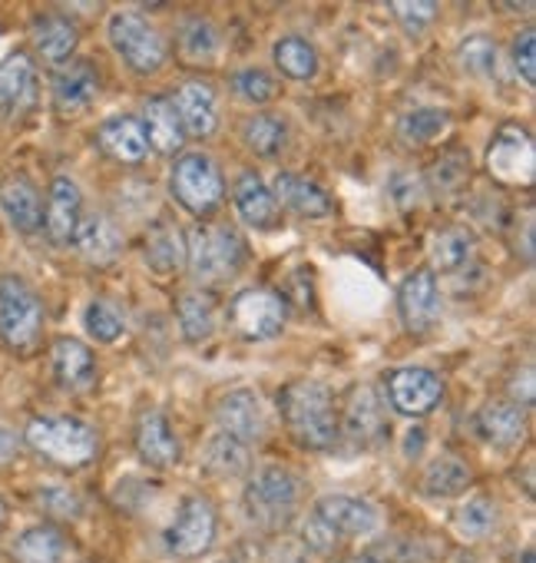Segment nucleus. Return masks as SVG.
<instances>
[{
  "mask_svg": "<svg viewBox=\"0 0 536 563\" xmlns=\"http://www.w3.org/2000/svg\"><path fill=\"white\" fill-rule=\"evenodd\" d=\"M245 143L261 156V159H276L286 143H289V130L282 120L268 117V113H258L245 123Z\"/></svg>",
  "mask_w": 536,
  "mask_h": 563,
  "instance_id": "473e14b6",
  "label": "nucleus"
},
{
  "mask_svg": "<svg viewBox=\"0 0 536 563\" xmlns=\"http://www.w3.org/2000/svg\"><path fill=\"white\" fill-rule=\"evenodd\" d=\"M276 64L292 80H312L319 74V54L302 37H282L276 44Z\"/></svg>",
  "mask_w": 536,
  "mask_h": 563,
  "instance_id": "72a5a7b5",
  "label": "nucleus"
},
{
  "mask_svg": "<svg viewBox=\"0 0 536 563\" xmlns=\"http://www.w3.org/2000/svg\"><path fill=\"white\" fill-rule=\"evenodd\" d=\"M496 523V510L487 497H470L454 510V527L464 540H480L493 530Z\"/></svg>",
  "mask_w": 536,
  "mask_h": 563,
  "instance_id": "4c0bfd02",
  "label": "nucleus"
},
{
  "mask_svg": "<svg viewBox=\"0 0 536 563\" xmlns=\"http://www.w3.org/2000/svg\"><path fill=\"white\" fill-rule=\"evenodd\" d=\"M470 484V467L460 461V457H440L427 467V477H424V490L431 497H457L464 494Z\"/></svg>",
  "mask_w": 536,
  "mask_h": 563,
  "instance_id": "f704fd0d",
  "label": "nucleus"
},
{
  "mask_svg": "<svg viewBox=\"0 0 536 563\" xmlns=\"http://www.w3.org/2000/svg\"><path fill=\"white\" fill-rule=\"evenodd\" d=\"M74 242H77V249L93 265H107L120 252V232H116V225L107 216H87V219H80Z\"/></svg>",
  "mask_w": 536,
  "mask_h": 563,
  "instance_id": "a878e982",
  "label": "nucleus"
},
{
  "mask_svg": "<svg viewBox=\"0 0 536 563\" xmlns=\"http://www.w3.org/2000/svg\"><path fill=\"white\" fill-rule=\"evenodd\" d=\"M136 448H139L143 461H149L153 467H172L182 457L179 441H176L166 415H159V411H153V415H146L139 421V428H136Z\"/></svg>",
  "mask_w": 536,
  "mask_h": 563,
  "instance_id": "4be33fe9",
  "label": "nucleus"
},
{
  "mask_svg": "<svg viewBox=\"0 0 536 563\" xmlns=\"http://www.w3.org/2000/svg\"><path fill=\"white\" fill-rule=\"evenodd\" d=\"M41 504H44L47 510L60 514V517H74V514L80 510L77 497H74L70 490H64V487H47V490L41 494Z\"/></svg>",
  "mask_w": 536,
  "mask_h": 563,
  "instance_id": "8fccbe9b",
  "label": "nucleus"
},
{
  "mask_svg": "<svg viewBox=\"0 0 536 563\" xmlns=\"http://www.w3.org/2000/svg\"><path fill=\"white\" fill-rule=\"evenodd\" d=\"M100 146H103V153H110L113 159H120V163H143L146 159V150H149V143H146V133H143V123L139 120H133V117H113V120H107L103 126H100Z\"/></svg>",
  "mask_w": 536,
  "mask_h": 563,
  "instance_id": "412c9836",
  "label": "nucleus"
},
{
  "mask_svg": "<svg viewBox=\"0 0 536 563\" xmlns=\"http://www.w3.org/2000/svg\"><path fill=\"white\" fill-rule=\"evenodd\" d=\"M345 563H375L371 556H351V560H345Z\"/></svg>",
  "mask_w": 536,
  "mask_h": 563,
  "instance_id": "603ef678",
  "label": "nucleus"
},
{
  "mask_svg": "<svg viewBox=\"0 0 536 563\" xmlns=\"http://www.w3.org/2000/svg\"><path fill=\"white\" fill-rule=\"evenodd\" d=\"M44 309L27 282L18 275L0 278V335L11 349H31L41 339Z\"/></svg>",
  "mask_w": 536,
  "mask_h": 563,
  "instance_id": "20e7f679",
  "label": "nucleus"
},
{
  "mask_svg": "<svg viewBox=\"0 0 536 563\" xmlns=\"http://www.w3.org/2000/svg\"><path fill=\"white\" fill-rule=\"evenodd\" d=\"M179 329L186 342H205L215 329V306L202 292H186L179 299Z\"/></svg>",
  "mask_w": 536,
  "mask_h": 563,
  "instance_id": "2f4dec72",
  "label": "nucleus"
},
{
  "mask_svg": "<svg viewBox=\"0 0 536 563\" xmlns=\"http://www.w3.org/2000/svg\"><path fill=\"white\" fill-rule=\"evenodd\" d=\"M447 126H450V117H447L444 110L421 107V110H411V113L401 120V136L411 140V143H431V140H437Z\"/></svg>",
  "mask_w": 536,
  "mask_h": 563,
  "instance_id": "a19ab883",
  "label": "nucleus"
},
{
  "mask_svg": "<svg viewBox=\"0 0 536 563\" xmlns=\"http://www.w3.org/2000/svg\"><path fill=\"white\" fill-rule=\"evenodd\" d=\"M315 514L335 530V533H348V537H361L378 530L381 523V510L371 500L361 497H348V494H325L315 507Z\"/></svg>",
  "mask_w": 536,
  "mask_h": 563,
  "instance_id": "ddd939ff",
  "label": "nucleus"
},
{
  "mask_svg": "<svg viewBox=\"0 0 536 563\" xmlns=\"http://www.w3.org/2000/svg\"><path fill=\"white\" fill-rule=\"evenodd\" d=\"M487 169L493 173L496 183H506V186H529V183H533V173H536L529 133H526L523 126H503V130L496 133V140L490 143Z\"/></svg>",
  "mask_w": 536,
  "mask_h": 563,
  "instance_id": "6e6552de",
  "label": "nucleus"
},
{
  "mask_svg": "<svg viewBox=\"0 0 536 563\" xmlns=\"http://www.w3.org/2000/svg\"><path fill=\"white\" fill-rule=\"evenodd\" d=\"M457 60L470 77H480V80L496 77V44L483 34L467 37L457 51Z\"/></svg>",
  "mask_w": 536,
  "mask_h": 563,
  "instance_id": "58836bf2",
  "label": "nucleus"
},
{
  "mask_svg": "<svg viewBox=\"0 0 536 563\" xmlns=\"http://www.w3.org/2000/svg\"><path fill=\"white\" fill-rule=\"evenodd\" d=\"M235 90H238L248 103H265L268 97L276 93V84H272V77L261 74V70H242V74L235 77Z\"/></svg>",
  "mask_w": 536,
  "mask_h": 563,
  "instance_id": "49530a36",
  "label": "nucleus"
},
{
  "mask_svg": "<svg viewBox=\"0 0 536 563\" xmlns=\"http://www.w3.org/2000/svg\"><path fill=\"white\" fill-rule=\"evenodd\" d=\"M477 434L493 448H513L523 438V411L510 401H490L473 418Z\"/></svg>",
  "mask_w": 536,
  "mask_h": 563,
  "instance_id": "5701e85b",
  "label": "nucleus"
},
{
  "mask_svg": "<svg viewBox=\"0 0 536 563\" xmlns=\"http://www.w3.org/2000/svg\"><path fill=\"white\" fill-rule=\"evenodd\" d=\"M0 206H4L8 219L21 229V232H37L44 225V202L41 192L27 183V179H8L0 186Z\"/></svg>",
  "mask_w": 536,
  "mask_h": 563,
  "instance_id": "b1692460",
  "label": "nucleus"
},
{
  "mask_svg": "<svg viewBox=\"0 0 536 563\" xmlns=\"http://www.w3.org/2000/svg\"><path fill=\"white\" fill-rule=\"evenodd\" d=\"M87 332L97 339V342H116L120 335H123V319H120V312L113 309V306H107V302H93L90 309H87Z\"/></svg>",
  "mask_w": 536,
  "mask_h": 563,
  "instance_id": "79ce46f5",
  "label": "nucleus"
},
{
  "mask_svg": "<svg viewBox=\"0 0 536 563\" xmlns=\"http://www.w3.org/2000/svg\"><path fill=\"white\" fill-rule=\"evenodd\" d=\"M27 444L57 464H87L97 454V434L77 418H37L27 424Z\"/></svg>",
  "mask_w": 536,
  "mask_h": 563,
  "instance_id": "7ed1b4c3",
  "label": "nucleus"
},
{
  "mask_svg": "<svg viewBox=\"0 0 536 563\" xmlns=\"http://www.w3.org/2000/svg\"><path fill=\"white\" fill-rule=\"evenodd\" d=\"M279 209H292L299 216H309V219H322L332 212V199L325 189H319L312 179L305 176H295V173H279L276 176V189H272Z\"/></svg>",
  "mask_w": 536,
  "mask_h": 563,
  "instance_id": "a211bd4d",
  "label": "nucleus"
},
{
  "mask_svg": "<svg viewBox=\"0 0 536 563\" xmlns=\"http://www.w3.org/2000/svg\"><path fill=\"white\" fill-rule=\"evenodd\" d=\"M97 70L90 64H70L54 80V103L60 113H80L97 97Z\"/></svg>",
  "mask_w": 536,
  "mask_h": 563,
  "instance_id": "393cba45",
  "label": "nucleus"
},
{
  "mask_svg": "<svg viewBox=\"0 0 536 563\" xmlns=\"http://www.w3.org/2000/svg\"><path fill=\"white\" fill-rule=\"evenodd\" d=\"M513 64L523 77V84H536V34L533 27H526L516 41H513Z\"/></svg>",
  "mask_w": 536,
  "mask_h": 563,
  "instance_id": "c03bdc74",
  "label": "nucleus"
},
{
  "mask_svg": "<svg viewBox=\"0 0 536 563\" xmlns=\"http://www.w3.org/2000/svg\"><path fill=\"white\" fill-rule=\"evenodd\" d=\"M176 117L186 130V136H212L219 126V107H215V93L209 84L202 80H189L179 87L176 100Z\"/></svg>",
  "mask_w": 536,
  "mask_h": 563,
  "instance_id": "2eb2a0df",
  "label": "nucleus"
},
{
  "mask_svg": "<svg viewBox=\"0 0 536 563\" xmlns=\"http://www.w3.org/2000/svg\"><path fill=\"white\" fill-rule=\"evenodd\" d=\"M215 421L222 428V434L235 438V441H258L265 434V408L258 401L255 391L248 388H238L232 395H225L219 401V411H215Z\"/></svg>",
  "mask_w": 536,
  "mask_h": 563,
  "instance_id": "4468645a",
  "label": "nucleus"
},
{
  "mask_svg": "<svg viewBox=\"0 0 536 563\" xmlns=\"http://www.w3.org/2000/svg\"><path fill=\"white\" fill-rule=\"evenodd\" d=\"M391 11L401 18V24H404L411 34H421V31L434 21L437 4H427V0H414V4H391Z\"/></svg>",
  "mask_w": 536,
  "mask_h": 563,
  "instance_id": "de8ad7c7",
  "label": "nucleus"
},
{
  "mask_svg": "<svg viewBox=\"0 0 536 563\" xmlns=\"http://www.w3.org/2000/svg\"><path fill=\"white\" fill-rule=\"evenodd\" d=\"M388 398L401 415L421 418L444 398V385L431 368H398L388 378Z\"/></svg>",
  "mask_w": 536,
  "mask_h": 563,
  "instance_id": "9b49d317",
  "label": "nucleus"
},
{
  "mask_svg": "<svg viewBox=\"0 0 536 563\" xmlns=\"http://www.w3.org/2000/svg\"><path fill=\"white\" fill-rule=\"evenodd\" d=\"M222 563H228V560H222Z\"/></svg>",
  "mask_w": 536,
  "mask_h": 563,
  "instance_id": "5fc2aeb1",
  "label": "nucleus"
},
{
  "mask_svg": "<svg viewBox=\"0 0 536 563\" xmlns=\"http://www.w3.org/2000/svg\"><path fill=\"white\" fill-rule=\"evenodd\" d=\"M186 255L196 282L202 286H215V282L228 278L242 265V242L232 229L222 225H199L186 239Z\"/></svg>",
  "mask_w": 536,
  "mask_h": 563,
  "instance_id": "f03ea898",
  "label": "nucleus"
},
{
  "mask_svg": "<svg viewBox=\"0 0 536 563\" xmlns=\"http://www.w3.org/2000/svg\"><path fill=\"white\" fill-rule=\"evenodd\" d=\"M467 176H470V159H467L464 153H447V156L434 166V186L444 189V192L457 189Z\"/></svg>",
  "mask_w": 536,
  "mask_h": 563,
  "instance_id": "37998d69",
  "label": "nucleus"
},
{
  "mask_svg": "<svg viewBox=\"0 0 536 563\" xmlns=\"http://www.w3.org/2000/svg\"><path fill=\"white\" fill-rule=\"evenodd\" d=\"M172 196L182 202V209L205 216L222 199V176L219 166L202 153H186L172 169Z\"/></svg>",
  "mask_w": 536,
  "mask_h": 563,
  "instance_id": "0eeeda50",
  "label": "nucleus"
},
{
  "mask_svg": "<svg viewBox=\"0 0 536 563\" xmlns=\"http://www.w3.org/2000/svg\"><path fill=\"white\" fill-rule=\"evenodd\" d=\"M202 464L219 474V477H235V474H245L248 471V451L242 441L228 438V434H212L205 441V451H202Z\"/></svg>",
  "mask_w": 536,
  "mask_h": 563,
  "instance_id": "c756f323",
  "label": "nucleus"
},
{
  "mask_svg": "<svg viewBox=\"0 0 536 563\" xmlns=\"http://www.w3.org/2000/svg\"><path fill=\"white\" fill-rule=\"evenodd\" d=\"M299 500V484L282 467H265L258 471L245 487V510L261 527H279L292 517Z\"/></svg>",
  "mask_w": 536,
  "mask_h": 563,
  "instance_id": "39448f33",
  "label": "nucleus"
},
{
  "mask_svg": "<svg viewBox=\"0 0 536 563\" xmlns=\"http://www.w3.org/2000/svg\"><path fill=\"white\" fill-rule=\"evenodd\" d=\"M282 415L295 434L299 444L312 451H325L338 438V411L335 398L325 385L319 382H295L279 395Z\"/></svg>",
  "mask_w": 536,
  "mask_h": 563,
  "instance_id": "f257e3e1",
  "label": "nucleus"
},
{
  "mask_svg": "<svg viewBox=\"0 0 536 563\" xmlns=\"http://www.w3.org/2000/svg\"><path fill=\"white\" fill-rule=\"evenodd\" d=\"M110 41L120 51V57L139 74H153L166 60V44H163L159 31L153 24H146L139 14H130V11L113 14L110 18Z\"/></svg>",
  "mask_w": 536,
  "mask_h": 563,
  "instance_id": "423d86ee",
  "label": "nucleus"
},
{
  "mask_svg": "<svg viewBox=\"0 0 536 563\" xmlns=\"http://www.w3.org/2000/svg\"><path fill=\"white\" fill-rule=\"evenodd\" d=\"M348 431L358 441H375L384 431V418H381V401L371 388H358L348 398V411H345Z\"/></svg>",
  "mask_w": 536,
  "mask_h": 563,
  "instance_id": "c85d7f7f",
  "label": "nucleus"
},
{
  "mask_svg": "<svg viewBox=\"0 0 536 563\" xmlns=\"http://www.w3.org/2000/svg\"><path fill=\"white\" fill-rule=\"evenodd\" d=\"M34 47L41 51L44 60L60 64L74 54L77 47V31L64 18H37L34 21Z\"/></svg>",
  "mask_w": 536,
  "mask_h": 563,
  "instance_id": "cd10ccee",
  "label": "nucleus"
},
{
  "mask_svg": "<svg viewBox=\"0 0 536 563\" xmlns=\"http://www.w3.org/2000/svg\"><path fill=\"white\" fill-rule=\"evenodd\" d=\"M93 355L77 339H60L54 345V375L64 388H87L93 382Z\"/></svg>",
  "mask_w": 536,
  "mask_h": 563,
  "instance_id": "bb28decb",
  "label": "nucleus"
},
{
  "mask_svg": "<svg viewBox=\"0 0 536 563\" xmlns=\"http://www.w3.org/2000/svg\"><path fill=\"white\" fill-rule=\"evenodd\" d=\"M146 262L156 272L179 268V262H182V242H179V232L169 222H159L149 232V239H146Z\"/></svg>",
  "mask_w": 536,
  "mask_h": 563,
  "instance_id": "e433bc0d",
  "label": "nucleus"
},
{
  "mask_svg": "<svg viewBox=\"0 0 536 563\" xmlns=\"http://www.w3.org/2000/svg\"><path fill=\"white\" fill-rule=\"evenodd\" d=\"M80 189L74 179L67 176H57L54 186H51V199H47V209H44V222H47V235L54 242H70L77 235V225H80Z\"/></svg>",
  "mask_w": 536,
  "mask_h": 563,
  "instance_id": "dca6fc26",
  "label": "nucleus"
},
{
  "mask_svg": "<svg viewBox=\"0 0 536 563\" xmlns=\"http://www.w3.org/2000/svg\"><path fill=\"white\" fill-rule=\"evenodd\" d=\"M143 133H146V143H153V146H156L159 153H166V156H172V153L182 150L186 130H182V123H179V117H176L172 100L153 97V100L146 103V110H143Z\"/></svg>",
  "mask_w": 536,
  "mask_h": 563,
  "instance_id": "aec40b11",
  "label": "nucleus"
},
{
  "mask_svg": "<svg viewBox=\"0 0 536 563\" xmlns=\"http://www.w3.org/2000/svg\"><path fill=\"white\" fill-rule=\"evenodd\" d=\"M398 309L411 332H424L434 325L440 312V289H437V275L431 268H417L401 282Z\"/></svg>",
  "mask_w": 536,
  "mask_h": 563,
  "instance_id": "f8f14e48",
  "label": "nucleus"
},
{
  "mask_svg": "<svg viewBox=\"0 0 536 563\" xmlns=\"http://www.w3.org/2000/svg\"><path fill=\"white\" fill-rule=\"evenodd\" d=\"M64 550V537L54 527H31L14 543L18 563H60Z\"/></svg>",
  "mask_w": 536,
  "mask_h": 563,
  "instance_id": "7c9ffc66",
  "label": "nucleus"
},
{
  "mask_svg": "<svg viewBox=\"0 0 536 563\" xmlns=\"http://www.w3.org/2000/svg\"><path fill=\"white\" fill-rule=\"evenodd\" d=\"M14 454H18V438L11 431L0 428V464H8Z\"/></svg>",
  "mask_w": 536,
  "mask_h": 563,
  "instance_id": "3c124183",
  "label": "nucleus"
},
{
  "mask_svg": "<svg viewBox=\"0 0 536 563\" xmlns=\"http://www.w3.org/2000/svg\"><path fill=\"white\" fill-rule=\"evenodd\" d=\"M0 520H4V504H0Z\"/></svg>",
  "mask_w": 536,
  "mask_h": 563,
  "instance_id": "864d4df0",
  "label": "nucleus"
},
{
  "mask_svg": "<svg viewBox=\"0 0 536 563\" xmlns=\"http://www.w3.org/2000/svg\"><path fill=\"white\" fill-rule=\"evenodd\" d=\"M302 537H305V543H309L312 550H319V553H328V550L335 547V537H338V533H335V530H332V527H328V523H325V520L315 514V517L305 523Z\"/></svg>",
  "mask_w": 536,
  "mask_h": 563,
  "instance_id": "09e8293b",
  "label": "nucleus"
},
{
  "mask_svg": "<svg viewBox=\"0 0 536 563\" xmlns=\"http://www.w3.org/2000/svg\"><path fill=\"white\" fill-rule=\"evenodd\" d=\"M431 258L440 265V272H457L460 265L470 262L473 255V239L464 229H447V232H434L431 235Z\"/></svg>",
  "mask_w": 536,
  "mask_h": 563,
  "instance_id": "c9c22d12",
  "label": "nucleus"
},
{
  "mask_svg": "<svg viewBox=\"0 0 536 563\" xmlns=\"http://www.w3.org/2000/svg\"><path fill=\"white\" fill-rule=\"evenodd\" d=\"M388 192H391V199H394L398 209H414L424 199V183L414 173H394Z\"/></svg>",
  "mask_w": 536,
  "mask_h": 563,
  "instance_id": "a18cd8bd",
  "label": "nucleus"
},
{
  "mask_svg": "<svg viewBox=\"0 0 536 563\" xmlns=\"http://www.w3.org/2000/svg\"><path fill=\"white\" fill-rule=\"evenodd\" d=\"M179 47H182L186 60H192V64H209V60L215 57V51H219V37H215V31H212L209 21L192 18V21H186L182 31H179Z\"/></svg>",
  "mask_w": 536,
  "mask_h": 563,
  "instance_id": "ea45409f",
  "label": "nucleus"
},
{
  "mask_svg": "<svg viewBox=\"0 0 536 563\" xmlns=\"http://www.w3.org/2000/svg\"><path fill=\"white\" fill-rule=\"evenodd\" d=\"M37 100V74H34V64L31 57L24 54H14L0 64V110L4 113H14V110H24Z\"/></svg>",
  "mask_w": 536,
  "mask_h": 563,
  "instance_id": "6ab92c4d",
  "label": "nucleus"
},
{
  "mask_svg": "<svg viewBox=\"0 0 536 563\" xmlns=\"http://www.w3.org/2000/svg\"><path fill=\"white\" fill-rule=\"evenodd\" d=\"M235 206L238 216L252 225V229H276L279 225V202L255 173H242L235 183Z\"/></svg>",
  "mask_w": 536,
  "mask_h": 563,
  "instance_id": "f3484780",
  "label": "nucleus"
},
{
  "mask_svg": "<svg viewBox=\"0 0 536 563\" xmlns=\"http://www.w3.org/2000/svg\"><path fill=\"white\" fill-rule=\"evenodd\" d=\"M215 540V514L209 507V500L202 497H186L176 523L166 530V547L176 556H199L202 550H209Z\"/></svg>",
  "mask_w": 536,
  "mask_h": 563,
  "instance_id": "9d476101",
  "label": "nucleus"
},
{
  "mask_svg": "<svg viewBox=\"0 0 536 563\" xmlns=\"http://www.w3.org/2000/svg\"><path fill=\"white\" fill-rule=\"evenodd\" d=\"M232 325L248 342L276 339L286 325V302L276 292L248 289V292L235 296V302H232Z\"/></svg>",
  "mask_w": 536,
  "mask_h": 563,
  "instance_id": "1a4fd4ad",
  "label": "nucleus"
}]
</instances>
